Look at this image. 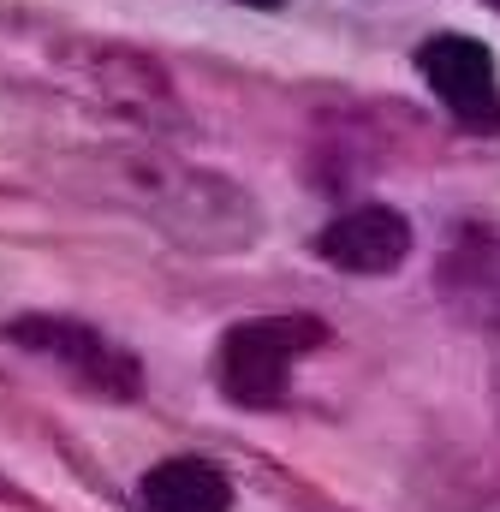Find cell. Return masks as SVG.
<instances>
[{
    "label": "cell",
    "instance_id": "1",
    "mask_svg": "<svg viewBox=\"0 0 500 512\" xmlns=\"http://www.w3.org/2000/svg\"><path fill=\"white\" fill-rule=\"evenodd\" d=\"M322 340L328 334H322L316 316H250V322L221 334L215 382L245 411H274L292 387V364Z\"/></svg>",
    "mask_w": 500,
    "mask_h": 512
},
{
    "label": "cell",
    "instance_id": "2",
    "mask_svg": "<svg viewBox=\"0 0 500 512\" xmlns=\"http://www.w3.org/2000/svg\"><path fill=\"white\" fill-rule=\"evenodd\" d=\"M6 340H12V346H30V352L48 358V364H60L66 376H78L84 387H96L102 399H137V393H143V364H137L125 346H114L108 334H96L90 322L36 310V316L6 322Z\"/></svg>",
    "mask_w": 500,
    "mask_h": 512
},
{
    "label": "cell",
    "instance_id": "3",
    "mask_svg": "<svg viewBox=\"0 0 500 512\" xmlns=\"http://www.w3.org/2000/svg\"><path fill=\"white\" fill-rule=\"evenodd\" d=\"M417 72L423 84L447 102V114L471 131H495L500 126V78H495V54L477 36H429L417 48Z\"/></svg>",
    "mask_w": 500,
    "mask_h": 512
},
{
    "label": "cell",
    "instance_id": "4",
    "mask_svg": "<svg viewBox=\"0 0 500 512\" xmlns=\"http://www.w3.org/2000/svg\"><path fill=\"white\" fill-rule=\"evenodd\" d=\"M316 256L346 268V274H393L411 256V221L399 209H387V203L346 209L316 233Z\"/></svg>",
    "mask_w": 500,
    "mask_h": 512
},
{
    "label": "cell",
    "instance_id": "5",
    "mask_svg": "<svg viewBox=\"0 0 500 512\" xmlns=\"http://www.w3.org/2000/svg\"><path fill=\"white\" fill-rule=\"evenodd\" d=\"M227 507H233L227 471L197 459V453L161 459L137 477V512H227Z\"/></svg>",
    "mask_w": 500,
    "mask_h": 512
},
{
    "label": "cell",
    "instance_id": "6",
    "mask_svg": "<svg viewBox=\"0 0 500 512\" xmlns=\"http://www.w3.org/2000/svg\"><path fill=\"white\" fill-rule=\"evenodd\" d=\"M239 6H280V0H239Z\"/></svg>",
    "mask_w": 500,
    "mask_h": 512
},
{
    "label": "cell",
    "instance_id": "7",
    "mask_svg": "<svg viewBox=\"0 0 500 512\" xmlns=\"http://www.w3.org/2000/svg\"><path fill=\"white\" fill-rule=\"evenodd\" d=\"M495 411H500V382H495Z\"/></svg>",
    "mask_w": 500,
    "mask_h": 512
},
{
    "label": "cell",
    "instance_id": "8",
    "mask_svg": "<svg viewBox=\"0 0 500 512\" xmlns=\"http://www.w3.org/2000/svg\"><path fill=\"white\" fill-rule=\"evenodd\" d=\"M489 6H495V12H500V0H489Z\"/></svg>",
    "mask_w": 500,
    "mask_h": 512
}]
</instances>
